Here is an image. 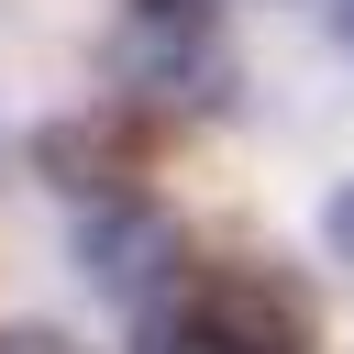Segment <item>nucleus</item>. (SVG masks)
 Returning <instances> with one entry per match:
<instances>
[{
	"label": "nucleus",
	"instance_id": "obj_1",
	"mask_svg": "<svg viewBox=\"0 0 354 354\" xmlns=\"http://www.w3.org/2000/svg\"><path fill=\"white\" fill-rule=\"evenodd\" d=\"M111 77L133 100H221L232 88V44L199 0H133L111 33Z\"/></svg>",
	"mask_w": 354,
	"mask_h": 354
},
{
	"label": "nucleus",
	"instance_id": "obj_2",
	"mask_svg": "<svg viewBox=\"0 0 354 354\" xmlns=\"http://www.w3.org/2000/svg\"><path fill=\"white\" fill-rule=\"evenodd\" d=\"M188 343H210V354H310L321 321H310L299 277H277V266H210L188 288Z\"/></svg>",
	"mask_w": 354,
	"mask_h": 354
},
{
	"label": "nucleus",
	"instance_id": "obj_3",
	"mask_svg": "<svg viewBox=\"0 0 354 354\" xmlns=\"http://www.w3.org/2000/svg\"><path fill=\"white\" fill-rule=\"evenodd\" d=\"M77 277L100 288V299H122V310H155L166 288H177V221L155 210V199H100L88 221H77Z\"/></svg>",
	"mask_w": 354,
	"mask_h": 354
},
{
	"label": "nucleus",
	"instance_id": "obj_4",
	"mask_svg": "<svg viewBox=\"0 0 354 354\" xmlns=\"http://www.w3.org/2000/svg\"><path fill=\"white\" fill-rule=\"evenodd\" d=\"M321 243H332V254H343V266H354V177H343V188H332V199H321Z\"/></svg>",
	"mask_w": 354,
	"mask_h": 354
},
{
	"label": "nucleus",
	"instance_id": "obj_5",
	"mask_svg": "<svg viewBox=\"0 0 354 354\" xmlns=\"http://www.w3.org/2000/svg\"><path fill=\"white\" fill-rule=\"evenodd\" d=\"M0 354H77V343H66V332H33V321H22V332H0Z\"/></svg>",
	"mask_w": 354,
	"mask_h": 354
},
{
	"label": "nucleus",
	"instance_id": "obj_6",
	"mask_svg": "<svg viewBox=\"0 0 354 354\" xmlns=\"http://www.w3.org/2000/svg\"><path fill=\"white\" fill-rule=\"evenodd\" d=\"M155 354H210V343H155Z\"/></svg>",
	"mask_w": 354,
	"mask_h": 354
},
{
	"label": "nucleus",
	"instance_id": "obj_7",
	"mask_svg": "<svg viewBox=\"0 0 354 354\" xmlns=\"http://www.w3.org/2000/svg\"><path fill=\"white\" fill-rule=\"evenodd\" d=\"M343 44H354V0H343Z\"/></svg>",
	"mask_w": 354,
	"mask_h": 354
}]
</instances>
